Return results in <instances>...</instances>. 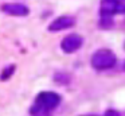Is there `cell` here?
I'll use <instances>...</instances> for the list:
<instances>
[{
	"mask_svg": "<svg viewBox=\"0 0 125 116\" xmlns=\"http://www.w3.org/2000/svg\"><path fill=\"white\" fill-rule=\"evenodd\" d=\"M83 45V38L78 34H70L67 37H65L61 42V49H62L63 53L66 54H71L75 53L77 50L82 47Z\"/></svg>",
	"mask_w": 125,
	"mask_h": 116,
	"instance_id": "obj_4",
	"label": "cell"
},
{
	"mask_svg": "<svg viewBox=\"0 0 125 116\" xmlns=\"http://www.w3.org/2000/svg\"><path fill=\"white\" fill-rule=\"evenodd\" d=\"M124 69H125V64H124Z\"/></svg>",
	"mask_w": 125,
	"mask_h": 116,
	"instance_id": "obj_12",
	"label": "cell"
},
{
	"mask_svg": "<svg viewBox=\"0 0 125 116\" xmlns=\"http://www.w3.org/2000/svg\"><path fill=\"white\" fill-rule=\"evenodd\" d=\"M100 13L102 16H114L118 13H125V0H102Z\"/></svg>",
	"mask_w": 125,
	"mask_h": 116,
	"instance_id": "obj_3",
	"label": "cell"
},
{
	"mask_svg": "<svg viewBox=\"0 0 125 116\" xmlns=\"http://www.w3.org/2000/svg\"><path fill=\"white\" fill-rule=\"evenodd\" d=\"M105 115H120V113H117V112H113V111H108V112H106Z\"/></svg>",
	"mask_w": 125,
	"mask_h": 116,
	"instance_id": "obj_10",
	"label": "cell"
},
{
	"mask_svg": "<svg viewBox=\"0 0 125 116\" xmlns=\"http://www.w3.org/2000/svg\"><path fill=\"white\" fill-rule=\"evenodd\" d=\"M74 24H75V18L74 16H59V18H57L49 24L47 30L51 32H58V31L71 28Z\"/></svg>",
	"mask_w": 125,
	"mask_h": 116,
	"instance_id": "obj_6",
	"label": "cell"
},
{
	"mask_svg": "<svg viewBox=\"0 0 125 116\" xmlns=\"http://www.w3.org/2000/svg\"><path fill=\"white\" fill-rule=\"evenodd\" d=\"M92 66L94 67L95 70H108L112 69V67L116 65L117 62V57L116 54L113 53L109 49H100L97 50L94 54L92 55Z\"/></svg>",
	"mask_w": 125,
	"mask_h": 116,
	"instance_id": "obj_2",
	"label": "cell"
},
{
	"mask_svg": "<svg viewBox=\"0 0 125 116\" xmlns=\"http://www.w3.org/2000/svg\"><path fill=\"white\" fill-rule=\"evenodd\" d=\"M15 70H16V65H15V64L7 65V66L4 67L3 70H1V73H0V81H7V80H10V78L14 76Z\"/></svg>",
	"mask_w": 125,
	"mask_h": 116,
	"instance_id": "obj_7",
	"label": "cell"
},
{
	"mask_svg": "<svg viewBox=\"0 0 125 116\" xmlns=\"http://www.w3.org/2000/svg\"><path fill=\"white\" fill-rule=\"evenodd\" d=\"M113 24H114L113 16H102L101 15V19H100V27L101 28H112Z\"/></svg>",
	"mask_w": 125,
	"mask_h": 116,
	"instance_id": "obj_9",
	"label": "cell"
},
{
	"mask_svg": "<svg viewBox=\"0 0 125 116\" xmlns=\"http://www.w3.org/2000/svg\"><path fill=\"white\" fill-rule=\"evenodd\" d=\"M124 27H125V20H124Z\"/></svg>",
	"mask_w": 125,
	"mask_h": 116,
	"instance_id": "obj_11",
	"label": "cell"
},
{
	"mask_svg": "<svg viewBox=\"0 0 125 116\" xmlns=\"http://www.w3.org/2000/svg\"><path fill=\"white\" fill-rule=\"evenodd\" d=\"M54 81L57 84H61V85H66V84L70 82V76L66 74V73H55Z\"/></svg>",
	"mask_w": 125,
	"mask_h": 116,
	"instance_id": "obj_8",
	"label": "cell"
},
{
	"mask_svg": "<svg viewBox=\"0 0 125 116\" xmlns=\"http://www.w3.org/2000/svg\"><path fill=\"white\" fill-rule=\"evenodd\" d=\"M62 101V97L55 92H41L35 97V101L30 108V115H49Z\"/></svg>",
	"mask_w": 125,
	"mask_h": 116,
	"instance_id": "obj_1",
	"label": "cell"
},
{
	"mask_svg": "<svg viewBox=\"0 0 125 116\" xmlns=\"http://www.w3.org/2000/svg\"><path fill=\"white\" fill-rule=\"evenodd\" d=\"M0 11L10 16H27L30 13V8L22 3H4Z\"/></svg>",
	"mask_w": 125,
	"mask_h": 116,
	"instance_id": "obj_5",
	"label": "cell"
}]
</instances>
